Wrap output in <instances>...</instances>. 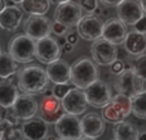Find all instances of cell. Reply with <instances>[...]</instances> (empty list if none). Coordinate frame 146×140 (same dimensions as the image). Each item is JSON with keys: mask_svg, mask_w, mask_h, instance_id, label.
<instances>
[{"mask_svg": "<svg viewBox=\"0 0 146 140\" xmlns=\"http://www.w3.org/2000/svg\"><path fill=\"white\" fill-rule=\"evenodd\" d=\"M49 79L47 71L39 66H29L18 71V89L23 94L36 95L48 89Z\"/></svg>", "mask_w": 146, "mask_h": 140, "instance_id": "cell-1", "label": "cell"}, {"mask_svg": "<svg viewBox=\"0 0 146 140\" xmlns=\"http://www.w3.org/2000/svg\"><path fill=\"white\" fill-rule=\"evenodd\" d=\"M98 80V69L92 59L80 58L71 66V82L76 89L86 90Z\"/></svg>", "mask_w": 146, "mask_h": 140, "instance_id": "cell-2", "label": "cell"}, {"mask_svg": "<svg viewBox=\"0 0 146 140\" xmlns=\"http://www.w3.org/2000/svg\"><path fill=\"white\" fill-rule=\"evenodd\" d=\"M132 113V98L123 94H116L113 96L111 102L102 108L101 117L104 121L110 124H120Z\"/></svg>", "mask_w": 146, "mask_h": 140, "instance_id": "cell-3", "label": "cell"}, {"mask_svg": "<svg viewBox=\"0 0 146 140\" xmlns=\"http://www.w3.org/2000/svg\"><path fill=\"white\" fill-rule=\"evenodd\" d=\"M36 41L26 33L16 35L8 44V54L17 63H30L35 58Z\"/></svg>", "mask_w": 146, "mask_h": 140, "instance_id": "cell-4", "label": "cell"}, {"mask_svg": "<svg viewBox=\"0 0 146 140\" xmlns=\"http://www.w3.org/2000/svg\"><path fill=\"white\" fill-rule=\"evenodd\" d=\"M118 94L133 98L140 94H146V80L141 79L133 69L123 71L115 77L114 82Z\"/></svg>", "mask_w": 146, "mask_h": 140, "instance_id": "cell-5", "label": "cell"}, {"mask_svg": "<svg viewBox=\"0 0 146 140\" xmlns=\"http://www.w3.org/2000/svg\"><path fill=\"white\" fill-rule=\"evenodd\" d=\"M84 93H86L88 104H91L94 108L106 107L113 99L110 86L106 81H102V80H97L96 82L89 85L84 90Z\"/></svg>", "mask_w": 146, "mask_h": 140, "instance_id": "cell-6", "label": "cell"}, {"mask_svg": "<svg viewBox=\"0 0 146 140\" xmlns=\"http://www.w3.org/2000/svg\"><path fill=\"white\" fill-rule=\"evenodd\" d=\"M54 125H56L54 130H56V132H57V135L60 136V139L80 140L83 137L80 120L76 116L65 113Z\"/></svg>", "mask_w": 146, "mask_h": 140, "instance_id": "cell-7", "label": "cell"}, {"mask_svg": "<svg viewBox=\"0 0 146 140\" xmlns=\"http://www.w3.org/2000/svg\"><path fill=\"white\" fill-rule=\"evenodd\" d=\"M91 53L93 62L98 66H111L118 61V48L116 45L106 41L104 39H98L93 41L91 46Z\"/></svg>", "mask_w": 146, "mask_h": 140, "instance_id": "cell-8", "label": "cell"}, {"mask_svg": "<svg viewBox=\"0 0 146 140\" xmlns=\"http://www.w3.org/2000/svg\"><path fill=\"white\" fill-rule=\"evenodd\" d=\"M83 9L80 4L75 1H69L65 4L57 5L54 10V21L61 25L66 26L67 28L78 26L80 19L83 18Z\"/></svg>", "mask_w": 146, "mask_h": 140, "instance_id": "cell-9", "label": "cell"}, {"mask_svg": "<svg viewBox=\"0 0 146 140\" xmlns=\"http://www.w3.org/2000/svg\"><path fill=\"white\" fill-rule=\"evenodd\" d=\"M104 25L105 23L101 21V18L94 14L84 16L76 26L78 35L87 41H96L98 39H102Z\"/></svg>", "mask_w": 146, "mask_h": 140, "instance_id": "cell-10", "label": "cell"}, {"mask_svg": "<svg viewBox=\"0 0 146 140\" xmlns=\"http://www.w3.org/2000/svg\"><path fill=\"white\" fill-rule=\"evenodd\" d=\"M61 55V46L56 39L52 36L41 39L36 41L35 49V58L40 63L50 64L53 62L58 61Z\"/></svg>", "mask_w": 146, "mask_h": 140, "instance_id": "cell-11", "label": "cell"}, {"mask_svg": "<svg viewBox=\"0 0 146 140\" xmlns=\"http://www.w3.org/2000/svg\"><path fill=\"white\" fill-rule=\"evenodd\" d=\"M39 111H40L39 118H41L47 124H56L66 113L62 107L61 99H58L53 94L43 96L41 103L39 105Z\"/></svg>", "mask_w": 146, "mask_h": 140, "instance_id": "cell-12", "label": "cell"}, {"mask_svg": "<svg viewBox=\"0 0 146 140\" xmlns=\"http://www.w3.org/2000/svg\"><path fill=\"white\" fill-rule=\"evenodd\" d=\"M52 32L50 21L44 16H29L25 22V33L38 41L47 37Z\"/></svg>", "mask_w": 146, "mask_h": 140, "instance_id": "cell-13", "label": "cell"}, {"mask_svg": "<svg viewBox=\"0 0 146 140\" xmlns=\"http://www.w3.org/2000/svg\"><path fill=\"white\" fill-rule=\"evenodd\" d=\"M143 9L138 0H123L116 7V14L119 21L124 25H136L143 17Z\"/></svg>", "mask_w": 146, "mask_h": 140, "instance_id": "cell-14", "label": "cell"}, {"mask_svg": "<svg viewBox=\"0 0 146 140\" xmlns=\"http://www.w3.org/2000/svg\"><path fill=\"white\" fill-rule=\"evenodd\" d=\"M62 107L65 112L72 116H80L86 112L88 102L84 90L82 89H71L69 94L62 100Z\"/></svg>", "mask_w": 146, "mask_h": 140, "instance_id": "cell-15", "label": "cell"}, {"mask_svg": "<svg viewBox=\"0 0 146 140\" xmlns=\"http://www.w3.org/2000/svg\"><path fill=\"white\" fill-rule=\"evenodd\" d=\"M127 35H128L127 26L124 25L121 21H119V19L110 18L104 25L102 39L114 45L124 44L125 39H127Z\"/></svg>", "mask_w": 146, "mask_h": 140, "instance_id": "cell-16", "label": "cell"}, {"mask_svg": "<svg viewBox=\"0 0 146 140\" xmlns=\"http://www.w3.org/2000/svg\"><path fill=\"white\" fill-rule=\"evenodd\" d=\"M14 109V112L17 113V116L19 117V120L22 121H29L31 118H34V116L38 112L39 104L36 102V99L34 98V95L30 94H21L17 98L16 103L12 107Z\"/></svg>", "mask_w": 146, "mask_h": 140, "instance_id": "cell-17", "label": "cell"}, {"mask_svg": "<svg viewBox=\"0 0 146 140\" xmlns=\"http://www.w3.org/2000/svg\"><path fill=\"white\" fill-rule=\"evenodd\" d=\"M80 125H82V131L83 136L86 137H93L97 139L100 137L104 132H105V122L104 118L97 113H87L84 117L80 120Z\"/></svg>", "mask_w": 146, "mask_h": 140, "instance_id": "cell-18", "label": "cell"}, {"mask_svg": "<svg viewBox=\"0 0 146 140\" xmlns=\"http://www.w3.org/2000/svg\"><path fill=\"white\" fill-rule=\"evenodd\" d=\"M45 71H47L49 81H52L56 85L69 84L71 81V66L64 59H58L48 64Z\"/></svg>", "mask_w": 146, "mask_h": 140, "instance_id": "cell-19", "label": "cell"}, {"mask_svg": "<svg viewBox=\"0 0 146 140\" xmlns=\"http://www.w3.org/2000/svg\"><path fill=\"white\" fill-rule=\"evenodd\" d=\"M22 132L26 139L30 140H43L47 137L48 126L41 118H31L22 124Z\"/></svg>", "mask_w": 146, "mask_h": 140, "instance_id": "cell-20", "label": "cell"}, {"mask_svg": "<svg viewBox=\"0 0 146 140\" xmlns=\"http://www.w3.org/2000/svg\"><path fill=\"white\" fill-rule=\"evenodd\" d=\"M23 18V12L17 5H8L0 13V27L7 31H14L18 28Z\"/></svg>", "mask_w": 146, "mask_h": 140, "instance_id": "cell-21", "label": "cell"}, {"mask_svg": "<svg viewBox=\"0 0 146 140\" xmlns=\"http://www.w3.org/2000/svg\"><path fill=\"white\" fill-rule=\"evenodd\" d=\"M124 49L131 55L140 57L146 52V35L140 33L137 31L128 32L127 39L124 41Z\"/></svg>", "mask_w": 146, "mask_h": 140, "instance_id": "cell-22", "label": "cell"}, {"mask_svg": "<svg viewBox=\"0 0 146 140\" xmlns=\"http://www.w3.org/2000/svg\"><path fill=\"white\" fill-rule=\"evenodd\" d=\"M18 96V86L9 82L8 80L0 81V107L4 109L12 108Z\"/></svg>", "mask_w": 146, "mask_h": 140, "instance_id": "cell-23", "label": "cell"}, {"mask_svg": "<svg viewBox=\"0 0 146 140\" xmlns=\"http://www.w3.org/2000/svg\"><path fill=\"white\" fill-rule=\"evenodd\" d=\"M113 135L115 140H138L140 131L131 122H120L115 125L113 130Z\"/></svg>", "mask_w": 146, "mask_h": 140, "instance_id": "cell-24", "label": "cell"}, {"mask_svg": "<svg viewBox=\"0 0 146 140\" xmlns=\"http://www.w3.org/2000/svg\"><path fill=\"white\" fill-rule=\"evenodd\" d=\"M21 5L30 16H44L49 10L50 0H23Z\"/></svg>", "mask_w": 146, "mask_h": 140, "instance_id": "cell-25", "label": "cell"}, {"mask_svg": "<svg viewBox=\"0 0 146 140\" xmlns=\"http://www.w3.org/2000/svg\"><path fill=\"white\" fill-rule=\"evenodd\" d=\"M19 69L17 62L8 53H1L0 54V79L7 80L9 76L17 73Z\"/></svg>", "mask_w": 146, "mask_h": 140, "instance_id": "cell-26", "label": "cell"}, {"mask_svg": "<svg viewBox=\"0 0 146 140\" xmlns=\"http://www.w3.org/2000/svg\"><path fill=\"white\" fill-rule=\"evenodd\" d=\"M132 113L136 118L146 120V94H140L132 98Z\"/></svg>", "mask_w": 146, "mask_h": 140, "instance_id": "cell-27", "label": "cell"}, {"mask_svg": "<svg viewBox=\"0 0 146 140\" xmlns=\"http://www.w3.org/2000/svg\"><path fill=\"white\" fill-rule=\"evenodd\" d=\"M133 71L141 77V79L146 80V54L140 55L136 59L135 64H133Z\"/></svg>", "mask_w": 146, "mask_h": 140, "instance_id": "cell-28", "label": "cell"}, {"mask_svg": "<svg viewBox=\"0 0 146 140\" xmlns=\"http://www.w3.org/2000/svg\"><path fill=\"white\" fill-rule=\"evenodd\" d=\"M71 86L69 85V84H61V85H56L54 88H53V95L57 96L58 99H62L65 98V96L67 95V94L71 91Z\"/></svg>", "mask_w": 146, "mask_h": 140, "instance_id": "cell-29", "label": "cell"}, {"mask_svg": "<svg viewBox=\"0 0 146 140\" xmlns=\"http://www.w3.org/2000/svg\"><path fill=\"white\" fill-rule=\"evenodd\" d=\"M4 121H5L9 126L17 127L21 120H19V117L17 116V113L14 112L13 108H8V109L5 111V120H4Z\"/></svg>", "mask_w": 146, "mask_h": 140, "instance_id": "cell-30", "label": "cell"}, {"mask_svg": "<svg viewBox=\"0 0 146 140\" xmlns=\"http://www.w3.org/2000/svg\"><path fill=\"white\" fill-rule=\"evenodd\" d=\"M80 7L88 14H93L98 5H97V0H80Z\"/></svg>", "mask_w": 146, "mask_h": 140, "instance_id": "cell-31", "label": "cell"}, {"mask_svg": "<svg viewBox=\"0 0 146 140\" xmlns=\"http://www.w3.org/2000/svg\"><path fill=\"white\" fill-rule=\"evenodd\" d=\"M25 136H23L22 129H18V127H11V130L8 131V135H7L5 140H23Z\"/></svg>", "mask_w": 146, "mask_h": 140, "instance_id": "cell-32", "label": "cell"}, {"mask_svg": "<svg viewBox=\"0 0 146 140\" xmlns=\"http://www.w3.org/2000/svg\"><path fill=\"white\" fill-rule=\"evenodd\" d=\"M124 64H125V62H123V61H119V59H118V61H115L110 66L111 72H113L114 75H116V76H118V75H120L121 72L125 69V66H124Z\"/></svg>", "mask_w": 146, "mask_h": 140, "instance_id": "cell-33", "label": "cell"}, {"mask_svg": "<svg viewBox=\"0 0 146 140\" xmlns=\"http://www.w3.org/2000/svg\"><path fill=\"white\" fill-rule=\"evenodd\" d=\"M52 32L57 36H64L65 33L67 32V27L64 25H61V23H58V22H54L52 25Z\"/></svg>", "mask_w": 146, "mask_h": 140, "instance_id": "cell-34", "label": "cell"}, {"mask_svg": "<svg viewBox=\"0 0 146 140\" xmlns=\"http://www.w3.org/2000/svg\"><path fill=\"white\" fill-rule=\"evenodd\" d=\"M135 31L146 35V16H143L142 18H141L140 21L135 25Z\"/></svg>", "mask_w": 146, "mask_h": 140, "instance_id": "cell-35", "label": "cell"}, {"mask_svg": "<svg viewBox=\"0 0 146 140\" xmlns=\"http://www.w3.org/2000/svg\"><path fill=\"white\" fill-rule=\"evenodd\" d=\"M12 126H9L5 121L0 122V140H5L7 135H8V131L11 130Z\"/></svg>", "mask_w": 146, "mask_h": 140, "instance_id": "cell-36", "label": "cell"}, {"mask_svg": "<svg viewBox=\"0 0 146 140\" xmlns=\"http://www.w3.org/2000/svg\"><path fill=\"white\" fill-rule=\"evenodd\" d=\"M78 40H79V35H78L76 32H69L67 33V36H66V41L69 43V44H71V45H75V44H78Z\"/></svg>", "mask_w": 146, "mask_h": 140, "instance_id": "cell-37", "label": "cell"}, {"mask_svg": "<svg viewBox=\"0 0 146 140\" xmlns=\"http://www.w3.org/2000/svg\"><path fill=\"white\" fill-rule=\"evenodd\" d=\"M100 1L106 7H118L123 0H100Z\"/></svg>", "mask_w": 146, "mask_h": 140, "instance_id": "cell-38", "label": "cell"}, {"mask_svg": "<svg viewBox=\"0 0 146 140\" xmlns=\"http://www.w3.org/2000/svg\"><path fill=\"white\" fill-rule=\"evenodd\" d=\"M62 50H64V52H66V53H71L72 50H74V45H71V44H69V43H66V44L62 46Z\"/></svg>", "mask_w": 146, "mask_h": 140, "instance_id": "cell-39", "label": "cell"}, {"mask_svg": "<svg viewBox=\"0 0 146 140\" xmlns=\"http://www.w3.org/2000/svg\"><path fill=\"white\" fill-rule=\"evenodd\" d=\"M5 111L3 107H0V122H3L5 120Z\"/></svg>", "mask_w": 146, "mask_h": 140, "instance_id": "cell-40", "label": "cell"}, {"mask_svg": "<svg viewBox=\"0 0 146 140\" xmlns=\"http://www.w3.org/2000/svg\"><path fill=\"white\" fill-rule=\"evenodd\" d=\"M53 4H57V5H60V4H65V3H69V1H72V0H50Z\"/></svg>", "mask_w": 146, "mask_h": 140, "instance_id": "cell-41", "label": "cell"}, {"mask_svg": "<svg viewBox=\"0 0 146 140\" xmlns=\"http://www.w3.org/2000/svg\"><path fill=\"white\" fill-rule=\"evenodd\" d=\"M102 12H104V9H102L101 8V7H97V8H96V10H94V16H96V17H98V16H101V14H102Z\"/></svg>", "mask_w": 146, "mask_h": 140, "instance_id": "cell-42", "label": "cell"}, {"mask_svg": "<svg viewBox=\"0 0 146 140\" xmlns=\"http://www.w3.org/2000/svg\"><path fill=\"white\" fill-rule=\"evenodd\" d=\"M66 37H62V36H60V39H58V44H60V46H64L65 44H66Z\"/></svg>", "mask_w": 146, "mask_h": 140, "instance_id": "cell-43", "label": "cell"}, {"mask_svg": "<svg viewBox=\"0 0 146 140\" xmlns=\"http://www.w3.org/2000/svg\"><path fill=\"white\" fill-rule=\"evenodd\" d=\"M7 8V5H5V0H0V13L4 10V9Z\"/></svg>", "mask_w": 146, "mask_h": 140, "instance_id": "cell-44", "label": "cell"}, {"mask_svg": "<svg viewBox=\"0 0 146 140\" xmlns=\"http://www.w3.org/2000/svg\"><path fill=\"white\" fill-rule=\"evenodd\" d=\"M138 140H146V131L141 132L140 136H138Z\"/></svg>", "mask_w": 146, "mask_h": 140, "instance_id": "cell-45", "label": "cell"}, {"mask_svg": "<svg viewBox=\"0 0 146 140\" xmlns=\"http://www.w3.org/2000/svg\"><path fill=\"white\" fill-rule=\"evenodd\" d=\"M140 3H141V5H142L143 12L146 13V0H140Z\"/></svg>", "mask_w": 146, "mask_h": 140, "instance_id": "cell-46", "label": "cell"}, {"mask_svg": "<svg viewBox=\"0 0 146 140\" xmlns=\"http://www.w3.org/2000/svg\"><path fill=\"white\" fill-rule=\"evenodd\" d=\"M45 140H58V139H57V137H56V136H52V135H50V136H48Z\"/></svg>", "mask_w": 146, "mask_h": 140, "instance_id": "cell-47", "label": "cell"}, {"mask_svg": "<svg viewBox=\"0 0 146 140\" xmlns=\"http://www.w3.org/2000/svg\"><path fill=\"white\" fill-rule=\"evenodd\" d=\"M80 140H97V139H93V137H86V136H83Z\"/></svg>", "mask_w": 146, "mask_h": 140, "instance_id": "cell-48", "label": "cell"}, {"mask_svg": "<svg viewBox=\"0 0 146 140\" xmlns=\"http://www.w3.org/2000/svg\"><path fill=\"white\" fill-rule=\"evenodd\" d=\"M12 1H13V3H22L23 0H12Z\"/></svg>", "mask_w": 146, "mask_h": 140, "instance_id": "cell-49", "label": "cell"}, {"mask_svg": "<svg viewBox=\"0 0 146 140\" xmlns=\"http://www.w3.org/2000/svg\"><path fill=\"white\" fill-rule=\"evenodd\" d=\"M0 54H1V46H0Z\"/></svg>", "mask_w": 146, "mask_h": 140, "instance_id": "cell-50", "label": "cell"}, {"mask_svg": "<svg viewBox=\"0 0 146 140\" xmlns=\"http://www.w3.org/2000/svg\"><path fill=\"white\" fill-rule=\"evenodd\" d=\"M23 140H30V139H26V137H25V139H23Z\"/></svg>", "mask_w": 146, "mask_h": 140, "instance_id": "cell-51", "label": "cell"}, {"mask_svg": "<svg viewBox=\"0 0 146 140\" xmlns=\"http://www.w3.org/2000/svg\"><path fill=\"white\" fill-rule=\"evenodd\" d=\"M58 140H64V139H58Z\"/></svg>", "mask_w": 146, "mask_h": 140, "instance_id": "cell-52", "label": "cell"}, {"mask_svg": "<svg viewBox=\"0 0 146 140\" xmlns=\"http://www.w3.org/2000/svg\"><path fill=\"white\" fill-rule=\"evenodd\" d=\"M111 140H115V139H111Z\"/></svg>", "mask_w": 146, "mask_h": 140, "instance_id": "cell-53", "label": "cell"}]
</instances>
